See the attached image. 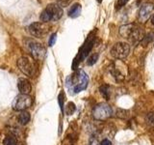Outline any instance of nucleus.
<instances>
[{"mask_svg":"<svg viewBox=\"0 0 154 145\" xmlns=\"http://www.w3.org/2000/svg\"><path fill=\"white\" fill-rule=\"evenodd\" d=\"M119 34L122 38L129 40L132 44H136L138 42L143 41V31L142 28H140L137 24L130 23L120 26Z\"/></svg>","mask_w":154,"mask_h":145,"instance_id":"f03ea898","label":"nucleus"},{"mask_svg":"<svg viewBox=\"0 0 154 145\" xmlns=\"http://www.w3.org/2000/svg\"><path fill=\"white\" fill-rule=\"evenodd\" d=\"M154 14V4L144 3L139 10L138 21L141 23H146L149 18Z\"/></svg>","mask_w":154,"mask_h":145,"instance_id":"9b49d317","label":"nucleus"},{"mask_svg":"<svg viewBox=\"0 0 154 145\" xmlns=\"http://www.w3.org/2000/svg\"><path fill=\"white\" fill-rule=\"evenodd\" d=\"M33 104V99L29 95L19 94L14 98L12 108L16 111H24L25 109L29 108Z\"/></svg>","mask_w":154,"mask_h":145,"instance_id":"6e6552de","label":"nucleus"},{"mask_svg":"<svg viewBox=\"0 0 154 145\" xmlns=\"http://www.w3.org/2000/svg\"><path fill=\"white\" fill-rule=\"evenodd\" d=\"M64 101H65V93L64 92H61L59 96H58V102H59V105L62 111H64Z\"/></svg>","mask_w":154,"mask_h":145,"instance_id":"412c9836","label":"nucleus"},{"mask_svg":"<svg viewBox=\"0 0 154 145\" xmlns=\"http://www.w3.org/2000/svg\"><path fill=\"white\" fill-rule=\"evenodd\" d=\"M31 119V115L30 113L28 112V111H21L20 114L18 115V117H17V120H18V123L24 126V125H27L29 123V121H30Z\"/></svg>","mask_w":154,"mask_h":145,"instance_id":"2eb2a0df","label":"nucleus"},{"mask_svg":"<svg viewBox=\"0 0 154 145\" xmlns=\"http://www.w3.org/2000/svg\"><path fill=\"white\" fill-rule=\"evenodd\" d=\"M100 145H112V142H111L108 138H105L100 142Z\"/></svg>","mask_w":154,"mask_h":145,"instance_id":"bb28decb","label":"nucleus"},{"mask_svg":"<svg viewBox=\"0 0 154 145\" xmlns=\"http://www.w3.org/2000/svg\"><path fill=\"white\" fill-rule=\"evenodd\" d=\"M81 10H82L81 5L79 3H75L74 5H72V6L69 8V12H67V14H69V17H70L72 18H75L80 16Z\"/></svg>","mask_w":154,"mask_h":145,"instance_id":"4468645a","label":"nucleus"},{"mask_svg":"<svg viewBox=\"0 0 154 145\" xmlns=\"http://www.w3.org/2000/svg\"><path fill=\"white\" fill-rule=\"evenodd\" d=\"M63 9L58 4H49L43 10L41 14V21L42 22L57 21L63 17Z\"/></svg>","mask_w":154,"mask_h":145,"instance_id":"7ed1b4c3","label":"nucleus"},{"mask_svg":"<svg viewBox=\"0 0 154 145\" xmlns=\"http://www.w3.org/2000/svg\"><path fill=\"white\" fill-rule=\"evenodd\" d=\"M151 22H152V24H154V14H153L152 18H151Z\"/></svg>","mask_w":154,"mask_h":145,"instance_id":"cd10ccee","label":"nucleus"},{"mask_svg":"<svg viewBox=\"0 0 154 145\" xmlns=\"http://www.w3.org/2000/svg\"><path fill=\"white\" fill-rule=\"evenodd\" d=\"M109 71L114 79L119 82L123 81L128 72L127 66L122 60H116L113 62L109 67Z\"/></svg>","mask_w":154,"mask_h":145,"instance_id":"39448f33","label":"nucleus"},{"mask_svg":"<svg viewBox=\"0 0 154 145\" xmlns=\"http://www.w3.org/2000/svg\"><path fill=\"white\" fill-rule=\"evenodd\" d=\"M50 26L47 22H33L28 26V31L36 38H42L48 33Z\"/></svg>","mask_w":154,"mask_h":145,"instance_id":"9d476101","label":"nucleus"},{"mask_svg":"<svg viewBox=\"0 0 154 145\" xmlns=\"http://www.w3.org/2000/svg\"><path fill=\"white\" fill-rule=\"evenodd\" d=\"M89 145H100L98 139L96 137H94V135H93L91 138H90V141H89Z\"/></svg>","mask_w":154,"mask_h":145,"instance_id":"393cba45","label":"nucleus"},{"mask_svg":"<svg viewBox=\"0 0 154 145\" xmlns=\"http://www.w3.org/2000/svg\"><path fill=\"white\" fill-rule=\"evenodd\" d=\"M97 2L98 3H101V2H102V0H97Z\"/></svg>","mask_w":154,"mask_h":145,"instance_id":"c85d7f7f","label":"nucleus"},{"mask_svg":"<svg viewBox=\"0 0 154 145\" xmlns=\"http://www.w3.org/2000/svg\"><path fill=\"white\" fill-rule=\"evenodd\" d=\"M25 46L27 50L30 52L33 59L35 60H42L45 56L46 50L41 43H38L31 39H27L25 41Z\"/></svg>","mask_w":154,"mask_h":145,"instance_id":"20e7f679","label":"nucleus"},{"mask_svg":"<svg viewBox=\"0 0 154 145\" xmlns=\"http://www.w3.org/2000/svg\"><path fill=\"white\" fill-rule=\"evenodd\" d=\"M58 5L61 7H66L69 6V3L71 2V0H57Z\"/></svg>","mask_w":154,"mask_h":145,"instance_id":"b1692460","label":"nucleus"},{"mask_svg":"<svg viewBox=\"0 0 154 145\" xmlns=\"http://www.w3.org/2000/svg\"><path fill=\"white\" fill-rule=\"evenodd\" d=\"M97 59H98V54H93V55H91L89 57L88 61H87V64L90 65V66L94 65V64H95V63H96Z\"/></svg>","mask_w":154,"mask_h":145,"instance_id":"4be33fe9","label":"nucleus"},{"mask_svg":"<svg viewBox=\"0 0 154 145\" xmlns=\"http://www.w3.org/2000/svg\"><path fill=\"white\" fill-rule=\"evenodd\" d=\"M113 114L112 108L105 103L98 104L94 106V108L93 110V116L95 120L98 121H105L108 118H110Z\"/></svg>","mask_w":154,"mask_h":145,"instance_id":"0eeeda50","label":"nucleus"},{"mask_svg":"<svg viewBox=\"0 0 154 145\" xmlns=\"http://www.w3.org/2000/svg\"><path fill=\"white\" fill-rule=\"evenodd\" d=\"M128 1H129V0H119V1H118V4H117L118 9H119L120 7H122V6H124V5L126 4Z\"/></svg>","mask_w":154,"mask_h":145,"instance_id":"a878e982","label":"nucleus"},{"mask_svg":"<svg viewBox=\"0 0 154 145\" xmlns=\"http://www.w3.org/2000/svg\"><path fill=\"white\" fill-rule=\"evenodd\" d=\"M76 109V106L74 105V103H72V102H69V103H67L66 105V115H71L74 113V111Z\"/></svg>","mask_w":154,"mask_h":145,"instance_id":"a211bd4d","label":"nucleus"},{"mask_svg":"<svg viewBox=\"0 0 154 145\" xmlns=\"http://www.w3.org/2000/svg\"><path fill=\"white\" fill-rule=\"evenodd\" d=\"M130 52V46L126 43H117L111 48V55L118 60L125 59Z\"/></svg>","mask_w":154,"mask_h":145,"instance_id":"1a4fd4ad","label":"nucleus"},{"mask_svg":"<svg viewBox=\"0 0 154 145\" xmlns=\"http://www.w3.org/2000/svg\"><path fill=\"white\" fill-rule=\"evenodd\" d=\"M3 145H17V140L14 135H8V137H5Z\"/></svg>","mask_w":154,"mask_h":145,"instance_id":"f3484780","label":"nucleus"},{"mask_svg":"<svg viewBox=\"0 0 154 145\" xmlns=\"http://www.w3.org/2000/svg\"><path fill=\"white\" fill-rule=\"evenodd\" d=\"M17 68L20 70L24 75L30 77H33L36 74V64L34 59L27 56H22L18 58L17 62Z\"/></svg>","mask_w":154,"mask_h":145,"instance_id":"423d86ee","label":"nucleus"},{"mask_svg":"<svg viewBox=\"0 0 154 145\" xmlns=\"http://www.w3.org/2000/svg\"><path fill=\"white\" fill-rule=\"evenodd\" d=\"M146 122L148 126H154V113L149 112L146 117Z\"/></svg>","mask_w":154,"mask_h":145,"instance_id":"aec40b11","label":"nucleus"},{"mask_svg":"<svg viewBox=\"0 0 154 145\" xmlns=\"http://www.w3.org/2000/svg\"><path fill=\"white\" fill-rule=\"evenodd\" d=\"M93 45H94V38L93 37H89L88 38V40H87L84 44V46L83 47H82V50H81V52H80V54H79V57H80V59H84V58L89 54V52L90 50H91V47H93Z\"/></svg>","mask_w":154,"mask_h":145,"instance_id":"ddd939ff","label":"nucleus"},{"mask_svg":"<svg viewBox=\"0 0 154 145\" xmlns=\"http://www.w3.org/2000/svg\"><path fill=\"white\" fill-rule=\"evenodd\" d=\"M56 40H57V34L56 33H53L52 35L50 36V38H49V41H48V45H49L50 47L54 46L55 43H56Z\"/></svg>","mask_w":154,"mask_h":145,"instance_id":"5701e85b","label":"nucleus"},{"mask_svg":"<svg viewBox=\"0 0 154 145\" xmlns=\"http://www.w3.org/2000/svg\"><path fill=\"white\" fill-rule=\"evenodd\" d=\"M99 90H100V93L102 94V96L104 97V98L106 100H109V97H110L109 96V87L107 85H103V86L100 87Z\"/></svg>","mask_w":154,"mask_h":145,"instance_id":"6ab92c4d","label":"nucleus"},{"mask_svg":"<svg viewBox=\"0 0 154 145\" xmlns=\"http://www.w3.org/2000/svg\"><path fill=\"white\" fill-rule=\"evenodd\" d=\"M118 118H120V119H127L129 118L130 116V113L129 111L126 110V109H122V108H119L117 110V113H116Z\"/></svg>","mask_w":154,"mask_h":145,"instance_id":"dca6fc26","label":"nucleus"},{"mask_svg":"<svg viewBox=\"0 0 154 145\" xmlns=\"http://www.w3.org/2000/svg\"><path fill=\"white\" fill-rule=\"evenodd\" d=\"M89 83V76L82 70H77L66 79V86L72 93H79L87 88Z\"/></svg>","mask_w":154,"mask_h":145,"instance_id":"f257e3e1","label":"nucleus"},{"mask_svg":"<svg viewBox=\"0 0 154 145\" xmlns=\"http://www.w3.org/2000/svg\"><path fill=\"white\" fill-rule=\"evenodd\" d=\"M17 88L20 94L28 95L32 90V86L28 79H18L17 80Z\"/></svg>","mask_w":154,"mask_h":145,"instance_id":"f8f14e48","label":"nucleus"}]
</instances>
